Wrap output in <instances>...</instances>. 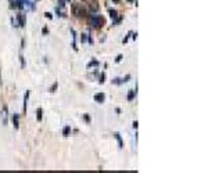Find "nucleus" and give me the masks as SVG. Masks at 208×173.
I'll list each match as a JSON object with an SVG mask.
<instances>
[{"mask_svg": "<svg viewBox=\"0 0 208 173\" xmlns=\"http://www.w3.org/2000/svg\"><path fill=\"white\" fill-rule=\"evenodd\" d=\"M89 24L93 28H101L104 25V18L101 15H99V14H92L89 17Z\"/></svg>", "mask_w": 208, "mask_h": 173, "instance_id": "obj_1", "label": "nucleus"}, {"mask_svg": "<svg viewBox=\"0 0 208 173\" xmlns=\"http://www.w3.org/2000/svg\"><path fill=\"white\" fill-rule=\"evenodd\" d=\"M72 14L75 17H83L86 13H85V10L82 9L81 6H78V4H74L72 6Z\"/></svg>", "mask_w": 208, "mask_h": 173, "instance_id": "obj_2", "label": "nucleus"}, {"mask_svg": "<svg viewBox=\"0 0 208 173\" xmlns=\"http://www.w3.org/2000/svg\"><path fill=\"white\" fill-rule=\"evenodd\" d=\"M10 9H24L22 0H10Z\"/></svg>", "mask_w": 208, "mask_h": 173, "instance_id": "obj_3", "label": "nucleus"}, {"mask_svg": "<svg viewBox=\"0 0 208 173\" xmlns=\"http://www.w3.org/2000/svg\"><path fill=\"white\" fill-rule=\"evenodd\" d=\"M1 119H3V125H7V122H9V109H7L6 105L1 109Z\"/></svg>", "mask_w": 208, "mask_h": 173, "instance_id": "obj_4", "label": "nucleus"}, {"mask_svg": "<svg viewBox=\"0 0 208 173\" xmlns=\"http://www.w3.org/2000/svg\"><path fill=\"white\" fill-rule=\"evenodd\" d=\"M94 101L96 102H99V104H103L104 102V100H106V94L104 93H97V94H94Z\"/></svg>", "mask_w": 208, "mask_h": 173, "instance_id": "obj_5", "label": "nucleus"}, {"mask_svg": "<svg viewBox=\"0 0 208 173\" xmlns=\"http://www.w3.org/2000/svg\"><path fill=\"white\" fill-rule=\"evenodd\" d=\"M17 21H18V27H21V28L25 27V17L22 14H18L17 15Z\"/></svg>", "mask_w": 208, "mask_h": 173, "instance_id": "obj_6", "label": "nucleus"}, {"mask_svg": "<svg viewBox=\"0 0 208 173\" xmlns=\"http://www.w3.org/2000/svg\"><path fill=\"white\" fill-rule=\"evenodd\" d=\"M13 123H14V128L15 129H18L19 128V116L18 115H17V114H14V115H13Z\"/></svg>", "mask_w": 208, "mask_h": 173, "instance_id": "obj_7", "label": "nucleus"}, {"mask_svg": "<svg viewBox=\"0 0 208 173\" xmlns=\"http://www.w3.org/2000/svg\"><path fill=\"white\" fill-rule=\"evenodd\" d=\"M114 137H115V138H117V141H118V147H119V148H122V147H124V141H122V138H121V134H119V133H114Z\"/></svg>", "mask_w": 208, "mask_h": 173, "instance_id": "obj_8", "label": "nucleus"}, {"mask_svg": "<svg viewBox=\"0 0 208 173\" xmlns=\"http://www.w3.org/2000/svg\"><path fill=\"white\" fill-rule=\"evenodd\" d=\"M29 94H31V91L28 90L25 93V97H24V112H27V105H28V98H29Z\"/></svg>", "mask_w": 208, "mask_h": 173, "instance_id": "obj_9", "label": "nucleus"}, {"mask_svg": "<svg viewBox=\"0 0 208 173\" xmlns=\"http://www.w3.org/2000/svg\"><path fill=\"white\" fill-rule=\"evenodd\" d=\"M136 93H137V91H135V90H129V93H128V101H133V100H135Z\"/></svg>", "mask_w": 208, "mask_h": 173, "instance_id": "obj_10", "label": "nucleus"}, {"mask_svg": "<svg viewBox=\"0 0 208 173\" xmlns=\"http://www.w3.org/2000/svg\"><path fill=\"white\" fill-rule=\"evenodd\" d=\"M97 10H99V4H97V3H90V11H92V14H94Z\"/></svg>", "mask_w": 208, "mask_h": 173, "instance_id": "obj_11", "label": "nucleus"}, {"mask_svg": "<svg viewBox=\"0 0 208 173\" xmlns=\"http://www.w3.org/2000/svg\"><path fill=\"white\" fill-rule=\"evenodd\" d=\"M70 133H71V128H70V126H65V128L63 129V136L68 137L70 136Z\"/></svg>", "mask_w": 208, "mask_h": 173, "instance_id": "obj_12", "label": "nucleus"}, {"mask_svg": "<svg viewBox=\"0 0 208 173\" xmlns=\"http://www.w3.org/2000/svg\"><path fill=\"white\" fill-rule=\"evenodd\" d=\"M108 13H110V17H111L112 19H115L118 17V13L115 11V10H108Z\"/></svg>", "mask_w": 208, "mask_h": 173, "instance_id": "obj_13", "label": "nucleus"}, {"mask_svg": "<svg viewBox=\"0 0 208 173\" xmlns=\"http://www.w3.org/2000/svg\"><path fill=\"white\" fill-rule=\"evenodd\" d=\"M97 65H99V61L93 60V61H90V63L88 64V68H90V67H97Z\"/></svg>", "mask_w": 208, "mask_h": 173, "instance_id": "obj_14", "label": "nucleus"}, {"mask_svg": "<svg viewBox=\"0 0 208 173\" xmlns=\"http://www.w3.org/2000/svg\"><path fill=\"white\" fill-rule=\"evenodd\" d=\"M42 114H43V109L37 108V120H42Z\"/></svg>", "mask_w": 208, "mask_h": 173, "instance_id": "obj_15", "label": "nucleus"}, {"mask_svg": "<svg viewBox=\"0 0 208 173\" xmlns=\"http://www.w3.org/2000/svg\"><path fill=\"white\" fill-rule=\"evenodd\" d=\"M19 61H21V68H25V60H24V55H19Z\"/></svg>", "mask_w": 208, "mask_h": 173, "instance_id": "obj_16", "label": "nucleus"}, {"mask_svg": "<svg viewBox=\"0 0 208 173\" xmlns=\"http://www.w3.org/2000/svg\"><path fill=\"white\" fill-rule=\"evenodd\" d=\"M100 85H103V83L106 82V73H101V76H100Z\"/></svg>", "mask_w": 208, "mask_h": 173, "instance_id": "obj_17", "label": "nucleus"}, {"mask_svg": "<svg viewBox=\"0 0 208 173\" xmlns=\"http://www.w3.org/2000/svg\"><path fill=\"white\" fill-rule=\"evenodd\" d=\"M57 86H58V83L56 82L54 85H53V86H51V87H50V91H51V93H54V91H56V89H57Z\"/></svg>", "mask_w": 208, "mask_h": 173, "instance_id": "obj_18", "label": "nucleus"}, {"mask_svg": "<svg viewBox=\"0 0 208 173\" xmlns=\"http://www.w3.org/2000/svg\"><path fill=\"white\" fill-rule=\"evenodd\" d=\"M129 79H130V75H126V76H125L124 79H121V83H125V82H128Z\"/></svg>", "mask_w": 208, "mask_h": 173, "instance_id": "obj_19", "label": "nucleus"}, {"mask_svg": "<svg viewBox=\"0 0 208 173\" xmlns=\"http://www.w3.org/2000/svg\"><path fill=\"white\" fill-rule=\"evenodd\" d=\"M122 58H124V55L119 54V55L117 57V58H115V63H121V61H122Z\"/></svg>", "mask_w": 208, "mask_h": 173, "instance_id": "obj_20", "label": "nucleus"}, {"mask_svg": "<svg viewBox=\"0 0 208 173\" xmlns=\"http://www.w3.org/2000/svg\"><path fill=\"white\" fill-rule=\"evenodd\" d=\"M86 40H88V35H86V33H83V35H82V37H81V42H83V43H85Z\"/></svg>", "mask_w": 208, "mask_h": 173, "instance_id": "obj_21", "label": "nucleus"}, {"mask_svg": "<svg viewBox=\"0 0 208 173\" xmlns=\"http://www.w3.org/2000/svg\"><path fill=\"white\" fill-rule=\"evenodd\" d=\"M42 33H43V35H47V33H49V29H47V28H43V29H42Z\"/></svg>", "mask_w": 208, "mask_h": 173, "instance_id": "obj_22", "label": "nucleus"}, {"mask_svg": "<svg viewBox=\"0 0 208 173\" xmlns=\"http://www.w3.org/2000/svg\"><path fill=\"white\" fill-rule=\"evenodd\" d=\"M45 15H46V18H49V19H51V18H53V15H51L50 13H46Z\"/></svg>", "mask_w": 208, "mask_h": 173, "instance_id": "obj_23", "label": "nucleus"}, {"mask_svg": "<svg viewBox=\"0 0 208 173\" xmlns=\"http://www.w3.org/2000/svg\"><path fill=\"white\" fill-rule=\"evenodd\" d=\"M58 4H60V7H64L65 3H64V0H58Z\"/></svg>", "mask_w": 208, "mask_h": 173, "instance_id": "obj_24", "label": "nucleus"}, {"mask_svg": "<svg viewBox=\"0 0 208 173\" xmlns=\"http://www.w3.org/2000/svg\"><path fill=\"white\" fill-rule=\"evenodd\" d=\"M137 126H139V122H137V120H135V122H133V128L137 129Z\"/></svg>", "mask_w": 208, "mask_h": 173, "instance_id": "obj_25", "label": "nucleus"}, {"mask_svg": "<svg viewBox=\"0 0 208 173\" xmlns=\"http://www.w3.org/2000/svg\"><path fill=\"white\" fill-rule=\"evenodd\" d=\"M83 118H85V120H86V122H90V118H89V115H85Z\"/></svg>", "mask_w": 208, "mask_h": 173, "instance_id": "obj_26", "label": "nucleus"}, {"mask_svg": "<svg viewBox=\"0 0 208 173\" xmlns=\"http://www.w3.org/2000/svg\"><path fill=\"white\" fill-rule=\"evenodd\" d=\"M114 3H119V0H114Z\"/></svg>", "mask_w": 208, "mask_h": 173, "instance_id": "obj_27", "label": "nucleus"}, {"mask_svg": "<svg viewBox=\"0 0 208 173\" xmlns=\"http://www.w3.org/2000/svg\"><path fill=\"white\" fill-rule=\"evenodd\" d=\"M129 1H133V0H129Z\"/></svg>", "mask_w": 208, "mask_h": 173, "instance_id": "obj_28", "label": "nucleus"}, {"mask_svg": "<svg viewBox=\"0 0 208 173\" xmlns=\"http://www.w3.org/2000/svg\"><path fill=\"white\" fill-rule=\"evenodd\" d=\"M0 83H1V79H0Z\"/></svg>", "mask_w": 208, "mask_h": 173, "instance_id": "obj_29", "label": "nucleus"}, {"mask_svg": "<svg viewBox=\"0 0 208 173\" xmlns=\"http://www.w3.org/2000/svg\"><path fill=\"white\" fill-rule=\"evenodd\" d=\"M68 1H70V0H68Z\"/></svg>", "mask_w": 208, "mask_h": 173, "instance_id": "obj_30", "label": "nucleus"}]
</instances>
